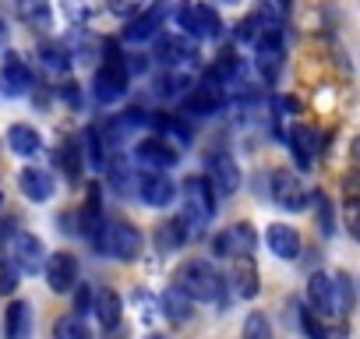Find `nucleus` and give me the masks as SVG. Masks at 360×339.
Here are the masks:
<instances>
[{
	"label": "nucleus",
	"instance_id": "nucleus-1",
	"mask_svg": "<svg viewBox=\"0 0 360 339\" xmlns=\"http://www.w3.org/2000/svg\"><path fill=\"white\" fill-rule=\"evenodd\" d=\"M176 290L188 293L191 300H202V304H219L223 300V290H226V279L202 258H191L176 269Z\"/></svg>",
	"mask_w": 360,
	"mask_h": 339
},
{
	"label": "nucleus",
	"instance_id": "nucleus-2",
	"mask_svg": "<svg viewBox=\"0 0 360 339\" xmlns=\"http://www.w3.org/2000/svg\"><path fill=\"white\" fill-rule=\"evenodd\" d=\"M141 234L138 226L131 223H99V234H96V248L117 262H134L141 255Z\"/></svg>",
	"mask_w": 360,
	"mask_h": 339
},
{
	"label": "nucleus",
	"instance_id": "nucleus-3",
	"mask_svg": "<svg viewBox=\"0 0 360 339\" xmlns=\"http://www.w3.org/2000/svg\"><path fill=\"white\" fill-rule=\"evenodd\" d=\"M176 25L188 36H198V39H216L223 32V18L209 4H198V0H184V4L176 8Z\"/></svg>",
	"mask_w": 360,
	"mask_h": 339
},
{
	"label": "nucleus",
	"instance_id": "nucleus-4",
	"mask_svg": "<svg viewBox=\"0 0 360 339\" xmlns=\"http://www.w3.org/2000/svg\"><path fill=\"white\" fill-rule=\"evenodd\" d=\"M4 248H8V255H11V262H15L18 272H25V276L43 272V265H46V248H43V241H39L36 234L11 230V237H8Z\"/></svg>",
	"mask_w": 360,
	"mask_h": 339
},
{
	"label": "nucleus",
	"instance_id": "nucleus-5",
	"mask_svg": "<svg viewBox=\"0 0 360 339\" xmlns=\"http://www.w3.org/2000/svg\"><path fill=\"white\" fill-rule=\"evenodd\" d=\"M124 96H127V64L120 60L117 50H110L106 53V64L96 71V99L103 106H110V103H117Z\"/></svg>",
	"mask_w": 360,
	"mask_h": 339
},
{
	"label": "nucleus",
	"instance_id": "nucleus-6",
	"mask_svg": "<svg viewBox=\"0 0 360 339\" xmlns=\"http://www.w3.org/2000/svg\"><path fill=\"white\" fill-rule=\"evenodd\" d=\"M205 181H209V188H212L216 198L237 195V188H240V170H237L233 155L212 152V155H209V174H205Z\"/></svg>",
	"mask_w": 360,
	"mask_h": 339
},
{
	"label": "nucleus",
	"instance_id": "nucleus-7",
	"mask_svg": "<svg viewBox=\"0 0 360 339\" xmlns=\"http://www.w3.org/2000/svg\"><path fill=\"white\" fill-rule=\"evenodd\" d=\"M138 195H141L145 205L166 209V205L176 202V184H173V177L166 174V170H145L141 181H138Z\"/></svg>",
	"mask_w": 360,
	"mask_h": 339
},
{
	"label": "nucleus",
	"instance_id": "nucleus-8",
	"mask_svg": "<svg viewBox=\"0 0 360 339\" xmlns=\"http://www.w3.org/2000/svg\"><path fill=\"white\" fill-rule=\"evenodd\" d=\"M255 244H258L255 226H251V223H233V226H226V230L212 241V251H216L219 258H240V255H251Z\"/></svg>",
	"mask_w": 360,
	"mask_h": 339
},
{
	"label": "nucleus",
	"instance_id": "nucleus-9",
	"mask_svg": "<svg viewBox=\"0 0 360 339\" xmlns=\"http://www.w3.org/2000/svg\"><path fill=\"white\" fill-rule=\"evenodd\" d=\"M43 272H46V283L53 293H68L78 283V258L71 251H53V255H46Z\"/></svg>",
	"mask_w": 360,
	"mask_h": 339
},
{
	"label": "nucleus",
	"instance_id": "nucleus-10",
	"mask_svg": "<svg viewBox=\"0 0 360 339\" xmlns=\"http://www.w3.org/2000/svg\"><path fill=\"white\" fill-rule=\"evenodd\" d=\"M134 159L145 166V170H169V166H176V148L166 141V138H145V141H138V148H134Z\"/></svg>",
	"mask_w": 360,
	"mask_h": 339
},
{
	"label": "nucleus",
	"instance_id": "nucleus-11",
	"mask_svg": "<svg viewBox=\"0 0 360 339\" xmlns=\"http://www.w3.org/2000/svg\"><path fill=\"white\" fill-rule=\"evenodd\" d=\"M32 89V71L25 68V60L18 53H8L4 57V68H0V92L4 96H25Z\"/></svg>",
	"mask_w": 360,
	"mask_h": 339
},
{
	"label": "nucleus",
	"instance_id": "nucleus-12",
	"mask_svg": "<svg viewBox=\"0 0 360 339\" xmlns=\"http://www.w3.org/2000/svg\"><path fill=\"white\" fill-rule=\"evenodd\" d=\"M272 198L290 209V212H300L307 205L304 198V184L297 181V174H290V170H276V177H272Z\"/></svg>",
	"mask_w": 360,
	"mask_h": 339
},
{
	"label": "nucleus",
	"instance_id": "nucleus-13",
	"mask_svg": "<svg viewBox=\"0 0 360 339\" xmlns=\"http://www.w3.org/2000/svg\"><path fill=\"white\" fill-rule=\"evenodd\" d=\"M307 300L318 314H335L339 311V297H335V279L325 272H314L307 279Z\"/></svg>",
	"mask_w": 360,
	"mask_h": 339
},
{
	"label": "nucleus",
	"instance_id": "nucleus-14",
	"mask_svg": "<svg viewBox=\"0 0 360 339\" xmlns=\"http://www.w3.org/2000/svg\"><path fill=\"white\" fill-rule=\"evenodd\" d=\"M184 195H188V202H184L188 212H195V216H202V219H212V212H216V195H212V188H209L205 177H188V181H184Z\"/></svg>",
	"mask_w": 360,
	"mask_h": 339
},
{
	"label": "nucleus",
	"instance_id": "nucleus-15",
	"mask_svg": "<svg viewBox=\"0 0 360 339\" xmlns=\"http://www.w3.org/2000/svg\"><path fill=\"white\" fill-rule=\"evenodd\" d=\"M265 244H269V251H272L276 258H283V262H293V258L300 255V234H297L293 226H286V223H272V226L265 230Z\"/></svg>",
	"mask_w": 360,
	"mask_h": 339
},
{
	"label": "nucleus",
	"instance_id": "nucleus-16",
	"mask_svg": "<svg viewBox=\"0 0 360 339\" xmlns=\"http://www.w3.org/2000/svg\"><path fill=\"white\" fill-rule=\"evenodd\" d=\"M162 22H166V0H155L148 11H138V15H134V22H131V29H127V39L145 43V39H152V36L162 29Z\"/></svg>",
	"mask_w": 360,
	"mask_h": 339
},
{
	"label": "nucleus",
	"instance_id": "nucleus-17",
	"mask_svg": "<svg viewBox=\"0 0 360 339\" xmlns=\"http://www.w3.org/2000/svg\"><path fill=\"white\" fill-rule=\"evenodd\" d=\"M18 184H22V191H25L29 202H39V205H43V202L53 198V177H50V170L29 166V170H22Z\"/></svg>",
	"mask_w": 360,
	"mask_h": 339
},
{
	"label": "nucleus",
	"instance_id": "nucleus-18",
	"mask_svg": "<svg viewBox=\"0 0 360 339\" xmlns=\"http://www.w3.org/2000/svg\"><path fill=\"white\" fill-rule=\"evenodd\" d=\"M233 290H237L244 300L258 297V265H255L251 255L233 258Z\"/></svg>",
	"mask_w": 360,
	"mask_h": 339
},
{
	"label": "nucleus",
	"instance_id": "nucleus-19",
	"mask_svg": "<svg viewBox=\"0 0 360 339\" xmlns=\"http://www.w3.org/2000/svg\"><path fill=\"white\" fill-rule=\"evenodd\" d=\"M155 53H159V60H162V64H169V68L195 60V46H191L188 39H180V36H159Z\"/></svg>",
	"mask_w": 360,
	"mask_h": 339
},
{
	"label": "nucleus",
	"instance_id": "nucleus-20",
	"mask_svg": "<svg viewBox=\"0 0 360 339\" xmlns=\"http://www.w3.org/2000/svg\"><path fill=\"white\" fill-rule=\"evenodd\" d=\"M8 145H11L15 155H36L43 148V138H39V131L32 124H11L8 127Z\"/></svg>",
	"mask_w": 360,
	"mask_h": 339
},
{
	"label": "nucleus",
	"instance_id": "nucleus-21",
	"mask_svg": "<svg viewBox=\"0 0 360 339\" xmlns=\"http://www.w3.org/2000/svg\"><path fill=\"white\" fill-rule=\"evenodd\" d=\"M314 138H318V134H314L311 127H304V124L290 131V148H293V159H297L300 170H311V162H314V148H318Z\"/></svg>",
	"mask_w": 360,
	"mask_h": 339
},
{
	"label": "nucleus",
	"instance_id": "nucleus-22",
	"mask_svg": "<svg viewBox=\"0 0 360 339\" xmlns=\"http://www.w3.org/2000/svg\"><path fill=\"white\" fill-rule=\"evenodd\" d=\"M92 311L99 314L103 328H117L120 325V297H117V290H99Z\"/></svg>",
	"mask_w": 360,
	"mask_h": 339
},
{
	"label": "nucleus",
	"instance_id": "nucleus-23",
	"mask_svg": "<svg viewBox=\"0 0 360 339\" xmlns=\"http://www.w3.org/2000/svg\"><path fill=\"white\" fill-rule=\"evenodd\" d=\"M32 335V311L25 300H15L8 307V339H29Z\"/></svg>",
	"mask_w": 360,
	"mask_h": 339
},
{
	"label": "nucleus",
	"instance_id": "nucleus-24",
	"mask_svg": "<svg viewBox=\"0 0 360 339\" xmlns=\"http://www.w3.org/2000/svg\"><path fill=\"white\" fill-rule=\"evenodd\" d=\"M279 57H283V50H279V39H258V71H262V78H276L279 75Z\"/></svg>",
	"mask_w": 360,
	"mask_h": 339
},
{
	"label": "nucleus",
	"instance_id": "nucleus-25",
	"mask_svg": "<svg viewBox=\"0 0 360 339\" xmlns=\"http://www.w3.org/2000/svg\"><path fill=\"white\" fill-rule=\"evenodd\" d=\"M162 314L173 318V321H188L191 318V297L188 293H180L176 286L162 293Z\"/></svg>",
	"mask_w": 360,
	"mask_h": 339
},
{
	"label": "nucleus",
	"instance_id": "nucleus-26",
	"mask_svg": "<svg viewBox=\"0 0 360 339\" xmlns=\"http://www.w3.org/2000/svg\"><path fill=\"white\" fill-rule=\"evenodd\" d=\"M188 237H184V226H180V219H169V223H162L159 226V234H155V248L162 251V255H169V251H176L180 244H184Z\"/></svg>",
	"mask_w": 360,
	"mask_h": 339
},
{
	"label": "nucleus",
	"instance_id": "nucleus-27",
	"mask_svg": "<svg viewBox=\"0 0 360 339\" xmlns=\"http://www.w3.org/2000/svg\"><path fill=\"white\" fill-rule=\"evenodd\" d=\"M53 335H57V339H92V332H89V325H85L82 314H68V318H60L57 328H53Z\"/></svg>",
	"mask_w": 360,
	"mask_h": 339
},
{
	"label": "nucleus",
	"instance_id": "nucleus-28",
	"mask_svg": "<svg viewBox=\"0 0 360 339\" xmlns=\"http://www.w3.org/2000/svg\"><path fill=\"white\" fill-rule=\"evenodd\" d=\"M4 244H8V241H0V293H15L22 272L15 269V262H11V255H8Z\"/></svg>",
	"mask_w": 360,
	"mask_h": 339
},
{
	"label": "nucleus",
	"instance_id": "nucleus-29",
	"mask_svg": "<svg viewBox=\"0 0 360 339\" xmlns=\"http://www.w3.org/2000/svg\"><path fill=\"white\" fill-rule=\"evenodd\" d=\"M244 339H272V325H269V318H265L262 311L248 314V321H244Z\"/></svg>",
	"mask_w": 360,
	"mask_h": 339
},
{
	"label": "nucleus",
	"instance_id": "nucleus-30",
	"mask_svg": "<svg viewBox=\"0 0 360 339\" xmlns=\"http://www.w3.org/2000/svg\"><path fill=\"white\" fill-rule=\"evenodd\" d=\"M60 166L68 170V177H78L82 174V152H78V141H68L60 148Z\"/></svg>",
	"mask_w": 360,
	"mask_h": 339
},
{
	"label": "nucleus",
	"instance_id": "nucleus-31",
	"mask_svg": "<svg viewBox=\"0 0 360 339\" xmlns=\"http://www.w3.org/2000/svg\"><path fill=\"white\" fill-rule=\"evenodd\" d=\"M22 15L36 25H46L50 22V4L46 0H22Z\"/></svg>",
	"mask_w": 360,
	"mask_h": 339
},
{
	"label": "nucleus",
	"instance_id": "nucleus-32",
	"mask_svg": "<svg viewBox=\"0 0 360 339\" xmlns=\"http://www.w3.org/2000/svg\"><path fill=\"white\" fill-rule=\"evenodd\" d=\"M145 4L148 0H106L110 15H117V18H134L138 11H145Z\"/></svg>",
	"mask_w": 360,
	"mask_h": 339
},
{
	"label": "nucleus",
	"instance_id": "nucleus-33",
	"mask_svg": "<svg viewBox=\"0 0 360 339\" xmlns=\"http://www.w3.org/2000/svg\"><path fill=\"white\" fill-rule=\"evenodd\" d=\"M43 64L53 68V71H64V68H68V57H64V50H57V46H43Z\"/></svg>",
	"mask_w": 360,
	"mask_h": 339
},
{
	"label": "nucleus",
	"instance_id": "nucleus-34",
	"mask_svg": "<svg viewBox=\"0 0 360 339\" xmlns=\"http://www.w3.org/2000/svg\"><path fill=\"white\" fill-rule=\"evenodd\" d=\"M159 127H162L169 138H176V141H188V127L180 124V120H173V117H162V120H159Z\"/></svg>",
	"mask_w": 360,
	"mask_h": 339
},
{
	"label": "nucleus",
	"instance_id": "nucleus-35",
	"mask_svg": "<svg viewBox=\"0 0 360 339\" xmlns=\"http://www.w3.org/2000/svg\"><path fill=\"white\" fill-rule=\"evenodd\" d=\"M318 198V223H321V234H332V209L325 202V195H314Z\"/></svg>",
	"mask_w": 360,
	"mask_h": 339
},
{
	"label": "nucleus",
	"instance_id": "nucleus-36",
	"mask_svg": "<svg viewBox=\"0 0 360 339\" xmlns=\"http://www.w3.org/2000/svg\"><path fill=\"white\" fill-rule=\"evenodd\" d=\"M75 311H78V314L92 311V290H89L85 283H78V293H75Z\"/></svg>",
	"mask_w": 360,
	"mask_h": 339
},
{
	"label": "nucleus",
	"instance_id": "nucleus-37",
	"mask_svg": "<svg viewBox=\"0 0 360 339\" xmlns=\"http://www.w3.org/2000/svg\"><path fill=\"white\" fill-rule=\"evenodd\" d=\"M300 321H304V328H307V335H311V339H325V328L314 321V314H307V311H304V318H300Z\"/></svg>",
	"mask_w": 360,
	"mask_h": 339
},
{
	"label": "nucleus",
	"instance_id": "nucleus-38",
	"mask_svg": "<svg viewBox=\"0 0 360 339\" xmlns=\"http://www.w3.org/2000/svg\"><path fill=\"white\" fill-rule=\"evenodd\" d=\"M8 36H11V29H8V22H4V18H0V46L8 43Z\"/></svg>",
	"mask_w": 360,
	"mask_h": 339
},
{
	"label": "nucleus",
	"instance_id": "nucleus-39",
	"mask_svg": "<svg viewBox=\"0 0 360 339\" xmlns=\"http://www.w3.org/2000/svg\"><path fill=\"white\" fill-rule=\"evenodd\" d=\"M145 339H166V335H159V332H152V335H145Z\"/></svg>",
	"mask_w": 360,
	"mask_h": 339
},
{
	"label": "nucleus",
	"instance_id": "nucleus-40",
	"mask_svg": "<svg viewBox=\"0 0 360 339\" xmlns=\"http://www.w3.org/2000/svg\"><path fill=\"white\" fill-rule=\"evenodd\" d=\"M219 4H240V0H219Z\"/></svg>",
	"mask_w": 360,
	"mask_h": 339
},
{
	"label": "nucleus",
	"instance_id": "nucleus-41",
	"mask_svg": "<svg viewBox=\"0 0 360 339\" xmlns=\"http://www.w3.org/2000/svg\"><path fill=\"white\" fill-rule=\"evenodd\" d=\"M0 202H4V195H0Z\"/></svg>",
	"mask_w": 360,
	"mask_h": 339
}]
</instances>
